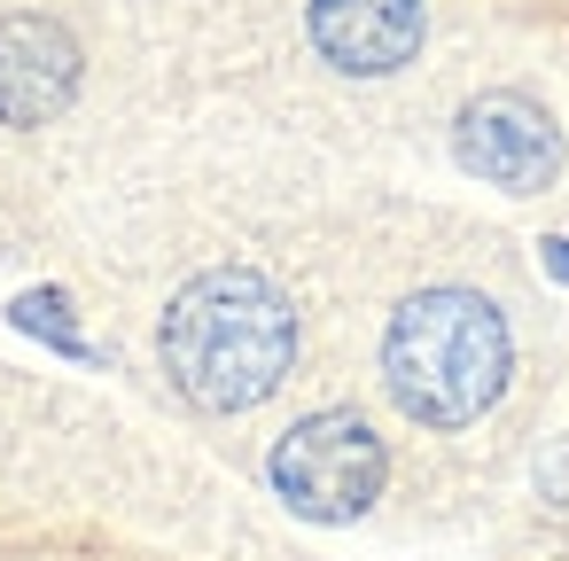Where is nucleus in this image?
Wrapping results in <instances>:
<instances>
[{"label":"nucleus","instance_id":"f03ea898","mask_svg":"<svg viewBox=\"0 0 569 561\" xmlns=\"http://www.w3.org/2000/svg\"><path fill=\"white\" fill-rule=\"evenodd\" d=\"M507 359H515L507 320L476 289H421L390 312L382 335V382L429 429H460L491 413V398L507 390Z\"/></svg>","mask_w":569,"mask_h":561},{"label":"nucleus","instance_id":"1a4fd4ad","mask_svg":"<svg viewBox=\"0 0 569 561\" xmlns=\"http://www.w3.org/2000/svg\"><path fill=\"white\" fill-rule=\"evenodd\" d=\"M546 273H553V281H569V242H546Z\"/></svg>","mask_w":569,"mask_h":561},{"label":"nucleus","instance_id":"7ed1b4c3","mask_svg":"<svg viewBox=\"0 0 569 561\" xmlns=\"http://www.w3.org/2000/svg\"><path fill=\"white\" fill-rule=\"evenodd\" d=\"M273 491L305 522H351L382 491V437L359 413H305L273 444Z\"/></svg>","mask_w":569,"mask_h":561},{"label":"nucleus","instance_id":"20e7f679","mask_svg":"<svg viewBox=\"0 0 569 561\" xmlns=\"http://www.w3.org/2000/svg\"><path fill=\"white\" fill-rule=\"evenodd\" d=\"M452 157H460V172H476L507 196H538L561 172V133L530 94H476L452 126Z\"/></svg>","mask_w":569,"mask_h":561},{"label":"nucleus","instance_id":"39448f33","mask_svg":"<svg viewBox=\"0 0 569 561\" xmlns=\"http://www.w3.org/2000/svg\"><path fill=\"white\" fill-rule=\"evenodd\" d=\"M79 94V40L56 17H0V126H48Z\"/></svg>","mask_w":569,"mask_h":561},{"label":"nucleus","instance_id":"6e6552de","mask_svg":"<svg viewBox=\"0 0 569 561\" xmlns=\"http://www.w3.org/2000/svg\"><path fill=\"white\" fill-rule=\"evenodd\" d=\"M538 483H546V499H561V507H569V444H561V452H546Z\"/></svg>","mask_w":569,"mask_h":561},{"label":"nucleus","instance_id":"f257e3e1","mask_svg":"<svg viewBox=\"0 0 569 561\" xmlns=\"http://www.w3.org/2000/svg\"><path fill=\"white\" fill-rule=\"evenodd\" d=\"M289 359H297V312L250 266L196 273L164 304V374L203 413H250L258 398L281 390Z\"/></svg>","mask_w":569,"mask_h":561},{"label":"nucleus","instance_id":"423d86ee","mask_svg":"<svg viewBox=\"0 0 569 561\" xmlns=\"http://www.w3.org/2000/svg\"><path fill=\"white\" fill-rule=\"evenodd\" d=\"M429 9L421 0H312V48L351 79H390L421 56Z\"/></svg>","mask_w":569,"mask_h":561},{"label":"nucleus","instance_id":"0eeeda50","mask_svg":"<svg viewBox=\"0 0 569 561\" xmlns=\"http://www.w3.org/2000/svg\"><path fill=\"white\" fill-rule=\"evenodd\" d=\"M17 320H24L32 335H56L63 351H79V335H71V320H63V297H17Z\"/></svg>","mask_w":569,"mask_h":561}]
</instances>
